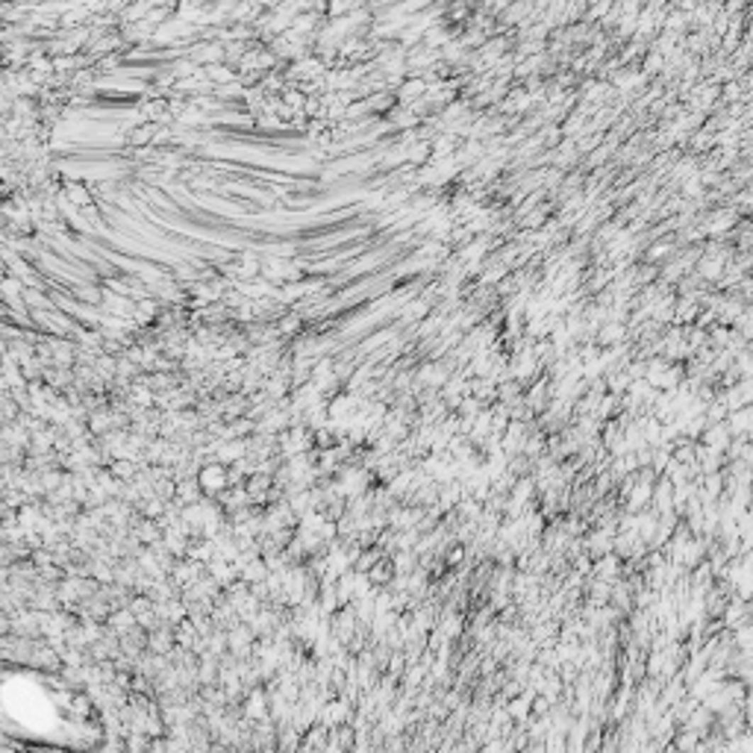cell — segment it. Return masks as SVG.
Segmentation results:
<instances>
[{
	"instance_id": "7a4b0ae2",
	"label": "cell",
	"mask_w": 753,
	"mask_h": 753,
	"mask_svg": "<svg viewBox=\"0 0 753 753\" xmlns=\"http://www.w3.org/2000/svg\"><path fill=\"white\" fill-rule=\"evenodd\" d=\"M65 197L71 201L74 209H89L94 191H91L89 186H83V183H68V186H65Z\"/></svg>"
},
{
	"instance_id": "3957f363",
	"label": "cell",
	"mask_w": 753,
	"mask_h": 753,
	"mask_svg": "<svg viewBox=\"0 0 753 753\" xmlns=\"http://www.w3.org/2000/svg\"><path fill=\"white\" fill-rule=\"evenodd\" d=\"M297 327H301V315H286V318L280 321V330H283L286 335H294Z\"/></svg>"
},
{
	"instance_id": "6da1fadb",
	"label": "cell",
	"mask_w": 753,
	"mask_h": 753,
	"mask_svg": "<svg viewBox=\"0 0 753 753\" xmlns=\"http://www.w3.org/2000/svg\"><path fill=\"white\" fill-rule=\"evenodd\" d=\"M156 133H160V124H156V121H145L142 127H133V130L127 133V142H130L133 147L142 150V145L150 147V145L156 142Z\"/></svg>"
}]
</instances>
